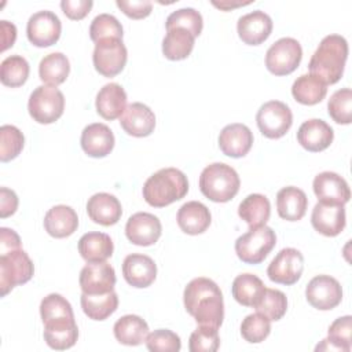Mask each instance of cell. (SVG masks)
Listing matches in <instances>:
<instances>
[{
  "instance_id": "1",
  "label": "cell",
  "mask_w": 352,
  "mask_h": 352,
  "mask_svg": "<svg viewBox=\"0 0 352 352\" xmlns=\"http://www.w3.org/2000/svg\"><path fill=\"white\" fill-rule=\"evenodd\" d=\"M184 308L198 324L220 327L224 319L223 293L209 278H195L188 282L183 293Z\"/></svg>"
},
{
  "instance_id": "2",
  "label": "cell",
  "mask_w": 352,
  "mask_h": 352,
  "mask_svg": "<svg viewBox=\"0 0 352 352\" xmlns=\"http://www.w3.org/2000/svg\"><path fill=\"white\" fill-rule=\"evenodd\" d=\"M346 58V40L340 34H329L322 38L311 56L308 65L309 74L318 77L326 85L336 84L342 77Z\"/></svg>"
},
{
  "instance_id": "3",
  "label": "cell",
  "mask_w": 352,
  "mask_h": 352,
  "mask_svg": "<svg viewBox=\"0 0 352 352\" xmlns=\"http://www.w3.org/2000/svg\"><path fill=\"white\" fill-rule=\"evenodd\" d=\"M187 176L176 168H162L153 173L143 184V198L154 208L168 206L186 197Z\"/></svg>"
},
{
  "instance_id": "4",
  "label": "cell",
  "mask_w": 352,
  "mask_h": 352,
  "mask_svg": "<svg viewBox=\"0 0 352 352\" xmlns=\"http://www.w3.org/2000/svg\"><path fill=\"white\" fill-rule=\"evenodd\" d=\"M241 180L234 168L223 162L208 165L199 176L201 192L213 202H228L239 191Z\"/></svg>"
},
{
  "instance_id": "5",
  "label": "cell",
  "mask_w": 352,
  "mask_h": 352,
  "mask_svg": "<svg viewBox=\"0 0 352 352\" xmlns=\"http://www.w3.org/2000/svg\"><path fill=\"white\" fill-rule=\"evenodd\" d=\"M276 243L275 231L268 226L250 227L235 241V253L246 264H260Z\"/></svg>"
},
{
  "instance_id": "6",
  "label": "cell",
  "mask_w": 352,
  "mask_h": 352,
  "mask_svg": "<svg viewBox=\"0 0 352 352\" xmlns=\"http://www.w3.org/2000/svg\"><path fill=\"white\" fill-rule=\"evenodd\" d=\"M28 110L36 122L52 124L63 114L65 96L56 87L40 85L30 94Z\"/></svg>"
},
{
  "instance_id": "7",
  "label": "cell",
  "mask_w": 352,
  "mask_h": 352,
  "mask_svg": "<svg viewBox=\"0 0 352 352\" xmlns=\"http://www.w3.org/2000/svg\"><path fill=\"white\" fill-rule=\"evenodd\" d=\"M34 265L23 249L11 250L0 256V287L4 297L15 286L23 285L32 279Z\"/></svg>"
},
{
  "instance_id": "8",
  "label": "cell",
  "mask_w": 352,
  "mask_h": 352,
  "mask_svg": "<svg viewBox=\"0 0 352 352\" xmlns=\"http://www.w3.org/2000/svg\"><path fill=\"white\" fill-rule=\"evenodd\" d=\"M301 58V44L293 37H282L268 48L265 66L275 76H287L298 67Z\"/></svg>"
},
{
  "instance_id": "9",
  "label": "cell",
  "mask_w": 352,
  "mask_h": 352,
  "mask_svg": "<svg viewBox=\"0 0 352 352\" xmlns=\"http://www.w3.org/2000/svg\"><path fill=\"white\" fill-rule=\"evenodd\" d=\"M128 59V51L120 38H103L95 44L92 62L95 70L104 77H114L122 72Z\"/></svg>"
},
{
  "instance_id": "10",
  "label": "cell",
  "mask_w": 352,
  "mask_h": 352,
  "mask_svg": "<svg viewBox=\"0 0 352 352\" xmlns=\"http://www.w3.org/2000/svg\"><path fill=\"white\" fill-rule=\"evenodd\" d=\"M256 122L265 138L279 139L290 129L293 114L286 103L280 100H270L258 109Z\"/></svg>"
},
{
  "instance_id": "11",
  "label": "cell",
  "mask_w": 352,
  "mask_h": 352,
  "mask_svg": "<svg viewBox=\"0 0 352 352\" xmlns=\"http://www.w3.org/2000/svg\"><path fill=\"white\" fill-rule=\"evenodd\" d=\"M304 271V257L294 248L282 249L270 263L267 268L268 278L280 285H294Z\"/></svg>"
},
{
  "instance_id": "12",
  "label": "cell",
  "mask_w": 352,
  "mask_h": 352,
  "mask_svg": "<svg viewBox=\"0 0 352 352\" xmlns=\"http://www.w3.org/2000/svg\"><path fill=\"white\" fill-rule=\"evenodd\" d=\"M305 297L314 308L329 311L341 302L342 287L340 282L330 275H316L308 282Z\"/></svg>"
},
{
  "instance_id": "13",
  "label": "cell",
  "mask_w": 352,
  "mask_h": 352,
  "mask_svg": "<svg viewBox=\"0 0 352 352\" xmlns=\"http://www.w3.org/2000/svg\"><path fill=\"white\" fill-rule=\"evenodd\" d=\"M62 32V23L58 15L52 11H37L34 12L26 25L28 40L40 48L55 44Z\"/></svg>"
},
{
  "instance_id": "14",
  "label": "cell",
  "mask_w": 352,
  "mask_h": 352,
  "mask_svg": "<svg viewBox=\"0 0 352 352\" xmlns=\"http://www.w3.org/2000/svg\"><path fill=\"white\" fill-rule=\"evenodd\" d=\"M80 287L87 294H102L114 290L116 271L107 261L88 263L80 272Z\"/></svg>"
},
{
  "instance_id": "15",
  "label": "cell",
  "mask_w": 352,
  "mask_h": 352,
  "mask_svg": "<svg viewBox=\"0 0 352 352\" xmlns=\"http://www.w3.org/2000/svg\"><path fill=\"white\" fill-rule=\"evenodd\" d=\"M162 232L161 221L157 216L147 212L132 214L125 224L126 238L138 246L154 245Z\"/></svg>"
},
{
  "instance_id": "16",
  "label": "cell",
  "mask_w": 352,
  "mask_h": 352,
  "mask_svg": "<svg viewBox=\"0 0 352 352\" xmlns=\"http://www.w3.org/2000/svg\"><path fill=\"white\" fill-rule=\"evenodd\" d=\"M312 188L319 202L345 205L351 198V190L346 180L336 172H322L315 176Z\"/></svg>"
},
{
  "instance_id": "17",
  "label": "cell",
  "mask_w": 352,
  "mask_h": 352,
  "mask_svg": "<svg viewBox=\"0 0 352 352\" xmlns=\"http://www.w3.org/2000/svg\"><path fill=\"white\" fill-rule=\"evenodd\" d=\"M236 30L239 38L248 45L264 43L272 32V19L261 10L252 11L238 19Z\"/></svg>"
},
{
  "instance_id": "18",
  "label": "cell",
  "mask_w": 352,
  "mask_h": 352,
  "mask_svg": "<svg viewBox=\"0 0 352 352\" xmlns=\"http://www.w3.org/2000/svg\"><path fill=\"white\" fill-rule=\"evenodd\" d=\"M122 275L132 287H148L157 276V265L150 256L132 253L122 261Z\"/></svg>"
},
{
  "instance_id": "19",
  "label": "cell",
  "mask_w": 352,
  "mask_h": 352,
  "mask_svg": "<svg viewBox=\"0 0 352 352\" xmlns=\"http://www.w3.org/2000/svg\"><path fill=\"white\" fill-rule=\"evenodd\" d=\"M312 227L324 236H337L345 228L344 205L319 202L311 213Z\"/></svg>"
},
{
  "instance_id": "20",
  "label": "cell",
  "mask_w": 352,
  "mask_h": 352,
  "mask_svg": "<svg viewBox=\"0 0 352 352\" xmlns=\"http://www.w3.org/2000/svg\"><path fill=\"white\" fill-rule=\"evenodd\" d=\"M253 146V133L245 125L239 122H234L226 125L219 135V147L223 154L241 158L245 157Z\"/></svg>"
},
{
  "instance_id": "21",
  "label": "cell",
  "mask_w": 352,
  "mask_h": 352,
  "mask_svg": "<svg viewBox=\"0 0 352 352\" xmlns=\"http://www.w3.org/2000/svg\"><path fill=\"white\" fill-rule=\"evenodd\" d=\"M121 128L131 136L144 138L151 135L155 128V116L153 110L140 103L135 102L126 106L122 116L120 117Z\"/></svg>"
},
{
  "instance_id": "22",
  "label": "cell",
  "mask_w": 352,
  "mask_h": 352,
  "mask_svg": "<svg viewBox=\"0 0 352 352\" xmlns=\"http://www.w3.org/2000/svg\"><path fill=\"white\" fill-rule=\"evenodd\" d=\"M334 139L333 128L323 120L311 118L304 121L297 131L298 143L311 153L326 150Z\"/></svg>"
},
{
  "instance_id": "23",
  "label": "cell",
  "mask_w": 352,
  "mask_h": 352,
  "mask_svg": "<svg viewBox=\"0 0 352 352\" xmlns=\"http://www.w3.org/2000/svg\"><path fill=\"white\" fill-rule=\"evenodd\" d=\"M80 143L87 155L102 158L111 153L116 140L111 129L106 124L94 122L82 129Z\"/></svg>"
},
{
  "instance_id": "24",
  "label": "cell",
  "mask_w": 352,
  "mask_h": 352,
  "mask_svg": "<svg viewBox=\"0 0 352 352\" xmlns=\"http://www.w3.org/2000/svg\"><path fill=\"white\" fill-rule=\"evenodd\" d=\"M87 213L94 223L109 227L121 219L122 208L113 194L96 192L87 202Z\"/></svg>"
},
{
  "instance_id": "25",
  "label": "cell",
  "mask_w": 352,
  "mask_h": 352,
  "mask_svg": "<svg viewBox=\"0 0 352 352\" xmlns=\"http://www.w3.org/2000/svg\"><path fill=\"white\" fill-rule=\"evenodd\" d=\"M95 106L102 118L109 121L120 118L126 109V92L117 82L106 84L99 89Z\"/></svg>"
},
{
  "instance_id": "26",
  "label": "cell",
  "mask_w": 352,
  "mask_h": 352,
  "mask_svg": "<svg viewBox=\"0 0 352 352\" xmlns=\"http://www.w3.org/2000/svg\"><path fill=\"white\" fill-rule=\"evenodd\" d=\"M180 230L188 235H198L208 230L212 221L209 209L198 201H190L180 206L176 216Z\"/></svg>"
},
{
  "instance_id": "27",
  "label": "cell",
  "mask_w": 352,
  "mask_h": 352,
  "mask_svg": "<svg viewBox=\"0 0 352 352\" xmlns=\"http://www.w3.org/2000/svg\"><path fill=\"white\" fill-rule=\"evenodd\" d=\"M308 208L305 192L294 186L283 187L276 194V210L280 219L287 221L301 220Z\"/></svg>"
},
{
  "instance_id": "28",
  "label": "cell",
  "mask_w": 352,
  "mask_h": 352,
  "mask_svg": "<svg viewBox=\"0 0 352 352\" xmlns=\"http://www.w3.org/2000/svg\"><path fill=\"white\" fill-rule=\"evenodd\" d=\"M77 338L78 327L74 318L56 319L44 323V340L52 349H69L77 342Z\"/></svg>"
},
{
  "instance_id": "29",
  "label": "cell",
  "mask_w": 352,
  "mask_h": 352,
  "mask_svg": "<svg viewBox=\"0 0 352 352\" xmlns=\"http://www.w3.org/2000/svg\"><path fill=\"white\" fill-rule=\"evenodd\" d=\"M78 227V217L67 205L52 206L44 216V228L54 238L70 236Z\"/></svg>"
},
{
  "instance_id": "30",
  "label": "cell",
  "mask_w": 352,
  "mask_h": 352,
  "mask_svg": "<svg viewBox=\"0 0 352 352\" xmlns=\"http://www.w3.org/2000/svg\"><path fill=\"white\" fill-rule=\"evenodd\" d=\"M114 250L110 235L104 232H87L78 241V253L87 263L106 261Z\"/></svg>"
},
{
  "instance_id": "31",
  "label": "cell",
  "mask_w": 352,
  "mask_h": 352,
  "mask_svg": "<svg viewBox=\"0 0 352 352\" xmlns=\"http://www.w3.org/2000/svg\"><path fill=\"white\" fill-rule=\"evenodd\" d=\"M113 333L120 344L136 346L146 341L148 324L138 315H124L114 323Z\"/></svg>"
},
{
  "instance_id": "32",
  "label": "cell",
  "mask_w": 352,
  "mask_h": 352,
  "mask_svg": "<svg viewBox=\"0 0 352 352\" xmlns=\"http://www.w3.org/2000/svg\"><path fill=\"white\" fill-rule=\"evenodd\" d=\"M81 308L84 314L92 320H104L116 312L118 307V296L114 290L102 294H87L82 293Z\"/></svg>"
},
{
  "instance_id": "33",
  "label": "cell",
  "mask_w": 352,
  "mask_h": 352,
  "mask_svg": "<svg viewBox=\"0 0 352 352\" xmlns=\"http://www.w3.org/2000/svg\"><path fill=\"white\" fill-rule=\"evenodd\" d=\"M265 286L263 280L253 274H241L238 275L231 286L232 297L243 307H256L260 301Z\"/></svg>"
},
{
  "instance_id": "34",
  "label": "cell",
  "mask_w": 352,
  "mask_h": 352,
  "mask_svg": "<svg viewBox=\"0 0 352 352\" xmlns=\"http://www.w3.org/2000/svg\"><path fill=\"white\" fill-rule=\"evenodd\" d=\"M195 37L183 28L166 30L162 40V54L169 60L186 59L194 48Z\"/></svg>"
},
{
  "instance_id": "35",
  "label": "cell",
  "mask_w": 352,
  "mask_h": 352,
  "mask_svg": "<svg viewBox=\"0 0 352 352\" xmlns=\"http://www.w3.org/2000/svg\"><path fill=\"white\" fill-rule=\"evenodd\" d=\"M327 94V85L312 74H301L292 85L293 98L307 106H314L324 99Z\"/></svg>"
},
{
  "instance_id": "36",
  "label": "cell",
  "mask_w": 352,
  "mask_h": 352,
  "mask_svg": "<svg viewBox=\"0 0 352 352\" xmlns=\"http://www.w3.org/2000/svg\"><path fill=\"white\" fill-rule=\"evenodd\" d=\"M238 214L249 227L264 226L271 214V204L263 194H249L239 204Z\"/></svg>"
},
{
  "instance_id": "37",
  "label": "cell",
  "mask_w": 352,
  "mask_h": 352,
  "mask_svg": "<svg viewBox=\"0 0 352 352\" xmlns=\"http://www.w3.org/2000/svg\"><path fill=\"white\" fill-rule=\"evenodd\" d=\"M351 331H352V318L349 315L341 316L336 319L327 333L329 337L324 338L319 345H316V351H342L349 352L352 346L351 341Z\"/></svg>"
},
{
  "instance_id": "38",
  "label": "cell",
  "mask_w": 352,
  "mask_h": 352,
  "mask_svg": "<svg viewBox=\"0 0 352 352\" xmlns=\"http://www.w3.org/2000/svg\"><path fill=\"white\" fill-rule=\"evenodd\" d=\"M70 73V62L62 52H52L45 55L38 65V76L43 82L56 87L66 81Z\"/></svg>"
},
{
  "instance_id": "39",
  "label": "cell",
  "mask_w": 352,
  "mask_h": 352,
  "mask_svg": "<svg viewBox=\"0 0 352 352\" xmlns=\"http://www.w3.org/2000/svg\"><path fill=\"white\" fill-rule=\"evenodd\" d=\"M29 63L21 55L7 56L0 65V80L6 87L16 88L26 82L29 77Z\"/></svg>"
},
{
  "instance_id": "40",
  "label": "cell",
  "mask_w": 352,
  "mask_h": 352,
  "mask_svg": "<svg viewBox=\"0 0 352 352\" xmlns=\"http://www.w3.org/2000/svg\"><path fill=\"white\" fill-rule=\"evenodd\" d=\"M256 311L270 320H279L287 311V298L283 292L278 289L264 290L260 301L256 304Z\"/></svg>"
},
{
  "instance_id": "41",
  "label": "cell",
  "mask_w": 352,
  "mask_h": 352,
  "mask_svg": "<svg viewBox=\"0 0 352 352\" xmlns=\"http://www.w3.org/2000/svg\"><path fill=\"white\" fill-rule=\"evenodd\" d=\"M40 315L43 323L56 320V319H65V318H74L73 308L70 302L58 293H51L45 296L40 302Z\"/></svg>"
},
{
  "instance_id": "42",
  "label": "cell",
  "mask_w": 352,
  "mask_h": 352,
  "mask_svg": "<svg viewBox=\"0 0 352 352\" xmlns=\"http://www.w3.org/2000/svg\"><path fill=\"white\" fill-rule=\"evenodd\" d=\"M166 30L175 29V28H183L188 30L194 37L199 36L204 28V21L202 15L191 7L180 8L173 11L168 18H166Z\"/></svg>"
},
{
  "instance_id": "43",
  "label": "cell",
  "mask_w": 352,
  "mask_h": 352,
  "mask_svg": "<svg viewBox=\"0 0 352 352\" xmlns=\"http://www.w3.org/2000/svg\"><path fill=\"white\" fill-rule=\"evenodd\" d=\"M329 116L337 124H351L352 121V91L349 88H341L336 91L327 103Z\"/></svg>"
},
{
  "instance_id": "44",
  "label": "cell",
  "mask_w": 352,
  "mask_h": 352,
  "mask_svg": "<svg viewBox=\"0 0 352 352\" xmlns=\"http://www.w3.org/2000/svg\"><path fill=\"white\" fill-rule=\"evenodd\" d=\"M122 36H124L122 26L114 15L99 14L91 22L89 37L95 43L103 38H110V37L122 40Z\"/></svg>"
},
{
  "instance_id": "45",
  "label": "cell",
  "mask_w": 352,
  "mask_h": 352,
  "mask_svg": "<svg viewBox=\"0 0 352 352\" xmlns=\"http://www.w3.org/2000/svg\"><path fill=\"white\" fill-rule=\"evenodd\" d=\"M23 133L14 125H3L0 128V160L8 162L19 155L23 148Z\"/></svg>"
},
{
  "instance_id": "46",
  "label": "cell",
  "mask_w": 352,
  "mask_h": 352,
  "mask_svg": "<svg viewBox=\"0 0 352 352\" xmlns=\"http://www.w3.org/2000/svg\"><path fill=\"white\" fill-rule=\"evenodd\" d=\"M271 333V320L261 314H250L241 323V334L245 341L258 344Z\"/></svg>"
},
{
  "instance_id": "47",
  "label": "cell",
  "mask_w": 352,
  "mask_h": 352,
  "mask_svg": "<svg viewBox=\"0 0 352 352\" xmlns=\"http://www.w3.org/2000/svg\"><path fill=\"white\" fill-rule=\"evenodd\" d=\"M220 346L217 327L199 324L190 336L188 349L191 352H214Z\"/></svg>"
},
{
  "instance_id": "48",
  "label": "cell",
  "mask_w": 352,
  "mask_h": 352,
  "mask_svg": "<svg viewBox=\"0 0 352 352\" xmlns=\"http://www.w3.org/2000/svg\"><path fill=\"white\" fill-rule=\"evenodd\" d=\"M146 346L151 352H177L182 348L180 337L168 329H158L148 333Z\"/></svg>"
},
{
  "instance_id": "49",
  "label": "cell",
  "mask_w": 352,
  "mask_h": 352,
  "mask_svg": "<svg viewBox=\"0 0 352 352\" xmlns=\"http://www.w3.org/2000/svg\"><path fill=\"white\" fill-rule=\"evenodd\" d=\"M116 4L126 16L132 19H143L148 16L153 10V4L148 0H136V1L117 0Z\"/></svg>"
},
{
  "instance_id": "50",
  "label": "cell",
  "mask_w": 352,
  "mask_h": 352,
  "mask_svg": "<svg viewBox=\"0 0 352 352\" xmlns=\"http://www.w3.org/2000/svg\"><path fill=\"white\" fill-rule=\"evenodd\" d=\"M92 6L94 3L91 0H62L60 1L62 11L69 19H73V21H80L85 18L89 14Z\"/></svg>"
},
{
  "instance_id": "51",
  "label": "cell",
  "mask_w": 352,
  "mask_h": 352,
  "mask_svg": "<svg viewBox=\"0 0 352 352\" xmlns=\"http://www.w3.org/2000/svg\"><path fill=\"white\" fill-rule=\"evenodd\" d=\"M18 209V197L15 191L1 187L0 188V216L1 219H6L11 214H14Z\"/></svg>"
},
{
  "instance_id": "52",
  "label": "cell",
  "mask_w": 352,
  "mask_h": 352,
  "mask_svg": "<svg viewBox=\"0 0 352 352\" xmlns=\"http://www.w3.org/2000/svg\"><path fill=\"white\" fill-rule=\"evenodd\" d=\"M21 249V239L19 235L7 227L0 228V253H8L11 250Z\"/></svg>"
},
{
  "instance_id": "53",
  "label": "cell",
  "mask_w": 352,
  "mask_h": 352,
  "mask_svg": "<svg viewBox=\"0 0 352 352\" xmlns=\"http://www.w3.org/2000/svg\"><path fill=\"white\" fill-rule=\"evenodd\" d=\"M0 30H1V51L12 47L16 38V28L14 23L8 21H0Z\"/></svg>"
},
{
  "instance_id": "54",
  "label": "cell",
  "mask_w": 352,
  "mask_h": 352,
  "mask_svg": "<svg viewBox=\"0 0 352 352\" xmlns=\"http://www.w3.org/2000/svg\"><path fill=\"white\" fill-rule=\"evenodd\" d=\"M252 1H245V3H242V1H238V3H230V1H220V3H217V1H212V4L214 6V7H217V8H220V10H224V11H228L230 8H235V7H241V6H248V4H250Z\"/></svg>"
}]
</instances>
